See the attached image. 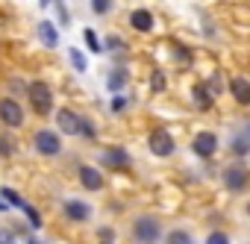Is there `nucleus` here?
Listing matches in <instances>:
<instances>
[{
  "label": "nucleus",
  "instance_id": "nucleus-1",
  "mask_svg": "<svg viewBox=\"0 0 250 244\" xmlns=\"http://www.w3.org/2000/svg\"><path fill=\"white\" fill-rule=\"evenodd\" d=\"M133 238L139 244H156L162 238V224L153 215H139L133 221Z\"/></svg>",
  "mask_w": 250,
  "mask_h": 244
},
{
  "label": "nucleus",
  "instance_id": "nucleus-2",
  "mask_svg": "<svg viewBox=\"0 0 250 244\" xmlns=\"http://www.w3.org/2000/svg\"><path fill=\"white\" fill-rule=\"evenodd\" d=\"M27 91H30V100H33L36 112H39V115H50V109H53V94H50V88H47L44 82H33Z\"/></svg>",
  "mask_w": 250,
  "mask_h": 244
},
{
  "label": "nucleus",
  "instance_id": "nucleus-3",
  "mask_svg": "<svg viewBox=\"0 0 250 244\" xmlns=\"http://www.w3.org/2000/svg\"><path fill=\"white\" fill-rule=\"evenodd\" d=\"M247 168L241 165V162H232L227 171H224V185L229 188V191H244L247 188Z\"/></svg>",
  "mask_w": 250,
  "mask_h": 244
},
{
  "label": "nucleus",
  "instance_id": "nucleus-4",
  "mask_svg": "<svg viewBox=\"0 0 250 244\" xmlns=\"http://www.w3.org/2000/svg\"><path fill=\"white\" fill-rule=\"evenodd\" d=\"M0 121H3L6 127H21V124H24V112H21V106H18L12 97H3V100H0Z\"/></svg>",
  "mask_w": 250,
  "mask_h": 244
},
{
  "label": "nucleus",
  "instance_id": "nucleus-5",
  "mask_svg": "<svg viewBox=\"0 0 250 244\" xmlns=\"http://www.w3.org/2000/svg\"><path fill=\"white\" fill-rule=\"evenodd\" d=\"M0 194H3V200H9L12 206H18V209H21V212L30 218V224H33V226H42V215H39V212H36V209H33V206H30V203L21 197V194H18V191H12V188H3Z\"/></svg>",
  "mask_w": 250,
  "mask_h": 244
},
{
  "label": "nucleus",
  "instance_id": "nucleus-6",
  "mask_svg": "<svg viewBox=\"0 0 250 244\" xmlns=\"http://www.w3.org/2000/svg\"><path fill=\"white\" fill-rule=\"evenodd\" d=\"M36 150L44 153V156H56V153L62 150V142H59L56 133H50V130H39V133H36Z\"/></svg>",
  "mask_w": 250,
  "mask_h": 244
},
{
  "label": "nucleus",
  "instance_id": "nucleus-7",
  "mask_svg": "<svg viewBox=\"0 0 250 244\" xmlns=\"http://www.w3.org/2000/svg\"><path fill=\"white\" fill-rule=\"evenodd\" d=\"M191 150H194L200 159L215 156V150H218V136H215V133H197L194 142H191Z\"/></svg>",
  "mask_w": 250,
  "mask_h": 244
},
{
  "label": "nucleus",
  "instance_id": "nucleus-8",
  "mask_svg": "<svg viewBox=\"0 0 250 244\" xmlns=\"http://www.w3.org/2000/svg\"><path fill=\"white\" fill-rule=\"evenodd\" d=\"M56 124H59V130H62L65 136H80V127H83V118H77L74 112L62 109V112L56 115Z\"/></svg>",
  "mask_w": 250,
  "mask_h": 244
},
{
  "label": "nucleus",
  "instance_id": "nucleus-9",
  "mask_svg": "<svg viewBox=\"0 0 250 244\" xmlns=\"http://www.w3.org/2000/svg\"><path fill=\"white\" fill-rule=\"evenodd\" d=\"M150 150H153L156 156H171V153H174V139H171L165 130H156V133L150 136Z\"/></svg>",
  "mask_w": 250,
  "mask_h": 244
},
{
  "label": "nucleus",
  "instance_id": "nucleus-10",
  "mask_svg": "<svg viewBox=\"0 0 250 244\" xmlns=\"http://www.w3.org/2000/svg\"><path fill=\"white\" fill-rule=\"evenodd\" d=\"M80 183H83L88 191H100V188H103V177H100V171H97V168H88V165L80 168Z\"/></svg>",
  "mask_w": 250,
  "mask_h": 244
},
{
  "label": "nucleus",
  "instance_id": "nucleus-11",
  "mask_svg": "<svg viewBox=\"0 0 250 244\" xmlns=\"http://www.w3.org/2000/svg\"><path fill=\"white\" fill-rule=\"evenodd\" d=\"M65 215H68L71 221H88V218H91V206L83 203V200H68V203H65Z\"/></svg>",
  "mask_w": 250,
  "mask_h": 244
},
{
  "label": "nucleus",
  "instance_id": "nucleus-12",
  "mask_svg": "<svg viewBox=\"0 0 250 244\" xmlns=\"http://www.w3.org/2000/svg\"><path fill=\"white\" fill-rule=\"evenodd\" d=\"M130 24H133L139 33H150V30H153V15H150L147 9H136V12L130 15Z\"/></svg>",
  "mask_w": 250,
  "mask_h": 244
},
{
  "label": "nucleus",
  "instance_id": "nucleus-13",
  "mask_svg": "<svg viewBox=\"0 0 250 244\" xmlns=\"http://www.w3.org/2000/svg\"><path fill=\"white\" fill-rule=\"evenodd\" d=\"M229 91H232V97H235L241 106H247V103H250V82H247V80L235 77V80L229 82Z\"/></svg>",
  "mask_w": 250,
  "mask_h": 244
},
{
  "label": "nucleus",
  "instance_id": "nucleus-14",
  "mask_svg": "<svg viewBox=\"0 0 250 244\" xmlns=\"http://www.w3.org/2000/svg\"><path fill=\"white\" fill-rule=\"evenodd\" d=\"M127 150H121V147H109L106 153H103V162L106 165H112V168H124V165H127Z\"/></svg>",
  "mask_w": 250,
  "mask_h": 244
},
{
  "label": "nucleus",
  "instance_id": "nucleus-15",
  "mask_svg": "<svg viewBox=\"0 0 250 244\" xmlns=\"http://www.w3.org/2000/svg\"><path fill=\"white\" fill-rule=\"evenodd\" d=\"M39 36H42V41H44L47 47H56V44H59V33H56V27H53L50 21H42V24H39Z\"/></svg>",
  "mask_w": 250,
  "mask_h": 244
},
{
  "label": "nucleus",
  "instance_id": "nucleus-16",
  "mask_svg": "<svg viewBox=\"0 0 250 244\" xmlns=\"http://www.w3.org/2000/svg\"><path fill=\"white\" fill-rule=\"evenodd\" d=\"M124 85H127V71H124V68H115V71L106 77V88H109V91H121Z\"/></svg>",
  "mask_w": 250,
  "mask_h": 244
},
{
  "label": "nucleus",
  "instance_id": "nucleus-17",
  "mask_svg": "<svg viewBox=\"0 0 250 244\" xmlns=\"http://www.w3.org/2000/svg\"><path fill=\"white\" fill-rule=\"evenodd\" d=\"M232 150H235L238 156H244V153L250 150V130H247V133H238V136L232 139Z\"/></svg>",
  "mask_w": 250,
  "mask_h": 244
},
{
  "label": "nucleus",
  "instance_id": "nucleus-18",
  "mask_svg": "<svg viewBox=\"0 0 250 244\" xmlns=\"http://www.w3.org/2000/svg\"><path fill=\"white\" fill-rule=\"evenodd\" d=\"M168 244H194V241H191V235H188L186 229H174V232L168 235Z\"/></svg>",
  "mask_w": 250,
  "mask_h": 244
},
{
  "label": "nucleus",
  "instance_id": "nucleus-19",
  "mask_svg": "<svg viewBox=\"0 0 250 244\" xmlns=\"http://www.w3.org/2000/svg\"><path fill=\"white\" fill-rule=\"evenodd\" d=\"M68 56H71V65H74L77 71H85V68H88V62H85V56H83V50H71Z\"/></svg>",
  "mask_w": 250,
  "mask_h": 244
},
{
  "label": "nucleus",
  "instance_id": "nucleus-20",
  "mask_svg": "<svg viewBox=\"0 0 250 244\" xmlns=\"http://www.w3.org/2000/svg\"><path fill=\"white\" fill-rule=\"evenodd\" d=\"M83 39L88 41V47H91L94 53H100V50H103V44L97 41V36H94V30H85V33H83Z\"/></svg>",
  "mask_w": 250,
  "mask_h": 244
},
{
  "label": "nucleus",
  "instance_id": "nucleus-21",
  "mask_svg": "<svg viewBox=\"0 0 250 244\" xmlns=\"http://www.w3.org/2000/svg\"><path fill=\"white\" fill-rule=\"evenodd\" d=\"M91 9H94L97 15H106V12L112 9V0H91Z\"/></svg>",
  "mask_w": 250,
  "mask_h": 244
},
{
  "label": "nucleus",
  "instance_id": "nucleus-22",
  "mask_svg": "<svg viewBox=\"0 0 250 244\" xmlns=\"http://www.w3.org/2000/svg\"><path fill=\"white\" fill-rule=\"evenodd\" d=\"M206 91H209L206 85H197V88H194V97H197V103H200L203 109H209V94H206Z\"/></svg>",
  "mask_w": 250,
  "mask_h": 244
},
{
  "label": "nucleus",
  "instance_id": "nucleus-23",
  "mask_svg": "<svg viewBox=\"0 0 250 244\" xmlns=\"http://www.w3.org/2000/svg\"><path fill=\"white\" fill-rule=\"evenodd\" d=\"M153 91H165V74L162 71H153Z\"/></svg>",
  "mask_w": 250,
  "mask_h": 244
},
{
  "label": "nucleus",
  "instance_id": "nucleus-24",
  "mask_svg": "<svg viewBox=\"0 0 250 244\" xmlns=\"http://www.w3.org/2000/svg\"><path fill=\"white\" fill-rule=\"evenodd\" d=\"M206 244H229V238H227L224 232H212V235L206 238Z\"/></svg>",
  "mask_w": 250,
  "mask_h": 244
},
{
  "label": "nucleus",
  "instance_id": "nucleus-25",
  "mask_svg": "<svg viewBox=\"0 0 250 244\" xmlns=\"http://www.w3.org/2000/svg\"><path fill=\"white\" fill-rule=\"evenodd\" d=\"M0 244H18L12 229H0Z\"/></svg>",
  "mask_w": 250,
  "mask_h": 244
},
{
  "label": "nucleus",
  "instance_id": "nucleus-26",
  "mask_svg": "<svg viewBox=\"0 0 250 244\" xmlns=\"http://www.w3.org/2000/svg\"><path fill=\"white\" fill-rule=\"evenodd\" d=\"M112 241H115V232H112L109 226H103V229H100V244H112Z\"/></svg>",
  "mask_w": 250,
  "mask_h": 244
},
{
  "label": "nucleus",
  "instance_id": "nucleus-27",
  "mask_svg": "<svg viewBox=\"0 0 250 244\" xmlns=\"http://www.w3.org/2000/svg\"><path fill=\"white\" fill-rule=\"evenodd\" d=\"M80 136H83V139H94V127L88 124V121H83V127H80Z\"/></svg>",
  "mask_w": 250,
  "mask_h": 244
},
{
  "label": "nucleus",
  "instance_id": "nucleus-28",
  "mask_svg": "<svg viewBox=\"0 0 250 244\" xmlns=\"http://www.w3.org/2000/svg\"><path fill=\"white\" fill-rule=\"evenodd\" d=\"M106 41H109V47H112V50H124V44H121V39H115V36H112V39H106Z\"/></svg>",
  "mask_w": 250,
  "mask_h": 244
},
{
  "label": "nucleus",
  "instance_id": "nucleus-29",
  "mask_svg": "<svg viewBox=\"0 0 250 244\" xmlns=\"http://www.w3.org/2000/svg\"><path fill=\"white\" fill-rule=\"evenodd\" d=\"M124 106H127V100H124V97H115V103H112V109H115V112H121Z\"/></svg>",
  "mask_w": 250,
  "mask_h": 244
},
{
  "label": "nucleus",
  "instance_id": "nucleus-30",
  "mask_svg": "<svg viewBox=\"0 0 250 244\" xmlns=\"http://www.w3.org/2000/svg\"><path fill=\"white\" fill-rule=\"evenodd\" d=\"M0 153H9V144H6L3 139H0Z\"/></svg>",
  "mask_w": 250,
  "mask_h": 244
},
{
  "label": "nucleus",
  "instance_id": "nucleus-31",
  "mask_svg": "<svg viewBox=\"0 0 250 244\" xmlns=\"http://www.w3.org/2000/svg\"><path fill=\"white\" fill-rule=\"evenodd\" d=\"M6 209H9V206H6V203H3V200H0V212H6Z\"/></svg>",
  "mask_w": 250,
  "mask_h": 244
},
{
  "label": "nucleus",
  "instance_id": "nucleus-32",
  "mask_svg": "<svg viewBox=\"0 0 250 244\" xmlns=\"http://www.w3.org/2000/svg\"><path fill=\"white\" fill-rule=\"evenodd\" d=\"M27 244H42V241H39V238H30V241H27Z\"/></svg>",
  "mask_w": 250,
  "mask_h": 244
},
{
  "label": "nucleus",
  "instance_id": "nucleus-33",
  "mask_svg": "<svg viewBox=\"0 0 250 244\" xmlns=\"http://www.w3.org/2000/svg\"><path fill=\"white\" fill-rule=\"evenodd\" d=\"M42 3H50V0H42Z\"/></svg>",
  "mask_w": 250,
  "mask_h": 244
},
{
  "label": "nucleus",
  "instance_id": "nucleus-34",
  "mask_svg": "<svg viewBox=\"0 0 250 244\" xmlns=\"http://www.w3.org/2000/svg\"><path fill=\"white\" fill-rule=\"evenodd\" d=\"M247 215H250V206H247Z\"/></svg>",
  "mask_w": 250,
  "mask_h": 244
}]
</instances>
